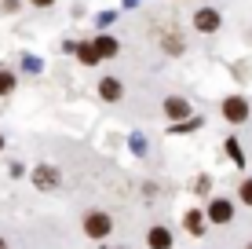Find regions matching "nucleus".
Segmentation results:
<instances>
[{
  "instance_id": "obj_1",
  "label": "nucleus",
  "mask_w": 252,
  "mask_h": 249,
  "mask_svg": "<svg viewBox=\"0 0 252 249\" xmlns=\"http://www.w3.org/2000/svg\"><path fill=\"white\" fill-rule=\"evenodd\" d=\"M110 231H114V220H110L106 213H88V216H84V235H92V238H106Z\"/></svg>"
},
{
  "instance_id": "obj_2",
  "label": "nucleus",
  "mask_w": 252,
  "mask_h": 249,
  "mask_svg": "<svg viewBox=\"0 0 252 249\" xmlns=\"http://www.w3.org/2000/svg\"><path fill=\"white\" fill-rule=\"evenodd\" d=\"M223 117L234 125H241V121H249V103L241 99V96H230L227 103H223Z\"/></svg>"
},
{
  "instance_id": "obj_3",
  "label": "nucleus",
  "mask_w": 252,
  "mask_h": 249,
  "mask_svg": "<svg viewBox=\"0 0 252 249\" xmlns=\"http://www.w3.org/2000/svg\"><path fill=\"white\" fill-rule=\"evenodd\" d=\"M194 30L216 33V30H220V11H212V7H201V11L194 15Z\"/></svg>"
},
{
  "instance_id": "obj_4",
  "label": "nucleus",
  "mask_w": 252,
  "mask_h": 249,
  "mask_svg": "<svg viewBox=\"0 0 252 249\" xmlns=\"http://www.w3.org/2000/svg\"><path fill=\"white\" fill-rule=\"evenodd\" d=\"M234 216V209H230V202H223V198H216L212 205H208V220L212 224H227V220Z\"/></svg>"
},
{
  "instance_id": "obj_5",
  "label": "nucleus",
  "mask_w": 252,
  "mask_h": 249,
  "mask_svg": "<svg viewBox=\"0 0 252 249\" xmlns=\"http://www.w3.org/2000/svg\"><path fill=\"white\" fill-rule=\"evenodd\" d=\"M77 59H81L84 66H95L102 55H99V48H95V40H88V44H77Z\"/></svg>"
},
{
  "instance_id": "obj_6",
  "label": "nucleus",
  "mask_w": 252,
  "mask_h": 249,
  "mask_svg": "<svg viewBox=\"0 0 252 249\" xmlns=\"http://www.w3.org/2000/svg\"><path fill=\"white\" fill-rule=\"evenodd\" d=\"M33 183H37V187H55L59 183V173L51 165H40L37 173H33Z\"/></svg>"
},
{
  "instance_id": "obj_7",
  "label": "nucleus",
  "mask_w": 252,
  "mask_h": 249,
  "mask_svg": "<svg viewBox=\"0 0 252 249\" xmlns=\"http://www.w3.org/2000/svg\"><path fill=\"white\" fill-rule=\"evenodd\" d=\"M99 92H102V99H121V81H114V77H102L99 81Z\"/></svg>"
},
{
  "instance_id": "obj_8",
  "label": "nucleus",
  "mask_w": 252,
  "mask_h": 249,
  "mask_svg": "<svg viewBox=\"0 0 252 249\" xmlns=\"http://www.w3.org/2000/svg\"><path fill=\"white\" fill-rule=\"evenodd\" d=\"M164 114H168V117H190V103H183V99H168V103H164Z\"/></svg>"
},
{
  "instance_id": "obj_9",
  "label": "nucleus",
  "mask_w": 252,
  "mask_h": 249,
  "mask_svg": "<svg viewBox=\"0 0 252 249\" xmlns=\"http://www.w3.org/2000/svg\"><path fill=\"white\" fill-rule=\"evenodd\" d=\"M168 246H172V235L164 227H154L150 231V249H168Z\"/></svg>"
},
{
  "instance_id": "obj_10",
  "label": "nucleus",
  "mask_w": 252,
  "mask_h": 249,
  "mask_svg": "<svg viewBox=\"0 0 252 249\" xmlns=\"http://www.w3.org/2000/svg\"><path fill=\"white\" fill-rule=\"evenodd\" d=\"M95 48H99V55H102V59L117 55V40H114V37H99V40H95Z\"/></svg>"
},
{
  "instance_id": "obj_11",
  "label": "nucleus",
  "mask_w": 252,
  "mask_h": 249,
  "mask_svg": "<svg viewBox=\"0 0 252 249\" xmlns=\"http://www.w3.org/2000/svg\"><path fill=\"white\" fill-rule=\"evenodd\" d=\"M187 231H194V235H201V213H187Z\"/></svg>"
},
{
  "instance_id": "obj_12",
  "label": "nucleus",
  "mask_w": 252,
  "mask_h": 249,
  "mask_svg": "<svg viewBox=\"0 0 252 249\" xmlns=\"http://www.w3.org/2000/svg\"><path fill=\"white\" fill-rule=\"evenodd\" d=\"M7 92H15V77L7 70H0V96H7Z\"/></svg>"
},
{
  "instance_id": "obj_13",
  "label": "nucleus",
  "mask_w": 252,
  "mask_h": 249,
  "mask_svg": "<svg viewBox=\"0 0 252 249\" xmlns=\"http://www.w3.org/2000/svg\"><path fill=\"white\" fill-rule=\"evenodd\" d=\"M227 150H230V158L238 161V165H241V161H245V158H241V147H238V140H230V143H227Z\"/></svg>"
},
{
  "instance_id": "obj_14",
  "label": "nucleus",
  "mask_w": 252,
  "mask_h": 249,
  "mask_svg": "<svg viewBox=\"0 0 252 249\" xmlns=\"http://www.w3.org/2000/svg\"><path fill=\"white\" fill-rule=\"evenodd\" d=\"M241 202L252 205V179H245V183H241Z\"/></svg>"
},
{
  "instance_id": "obj_15",
  "label": "nucleus",
  "mask_w": 252,
  "mask_h": 249,
  "mask_svg": "<svg viewBox=\"0 0 252 249\" xmlns=\"http://www.w3.org/2000/svg\"><path fill=\"white\" fill-rule=\"evenodd\" d=\"M33 4H37V7H48V4H51V0H33Z\"/></svg>"
},
{
  "instance_id": "obj_16",
  "label": "nucleus",
  "mask_w": 252,
  "mask_h": 249,
  "mask_svg": "<svg viewBox=\"0 0 252 249\" xmlns=\"http://www.w3.org/2000/svg\"><path fill=\"white\" fill-rule=\"evenodd\" d=\"M0 249H7V242H4V238H0Z\"/></svg>"
},
{
  "instance_id": "obj_17",
  "label": "nucleus",
  "mask_w": 252,
  "mask_h": 249,
  "mask_svg": "<svg viewBox=\"0 0 252 249\" xmlns=\"http://www.w3.org/2000/svg\"><path fill=\"white\" fill-rule=\"evenodd\" d=\"M0 147H4V140H0Z\"/></svg>"
},
{
  "instance_id": "obj_18",
  "label": "nucleus",
  "mask_w": 252,
  "mask_h": 249,
  "mask_svg": "<svg viewBox=\"0 0 252 249\" xmlns=\"http://www.w3.org/2000/svg\"><path fill=\"white\" fill-rule=\"evenodd\" d=\"M245 249H252V246H245Z\"/></svg>"
}]
</instances>
